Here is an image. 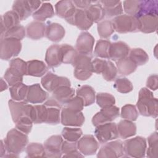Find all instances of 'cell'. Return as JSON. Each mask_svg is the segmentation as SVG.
Here are the masks:
<instances>
[{
    "label": "cell",
    "instance_id": "46",
    "mask_svg": "<svg viewBox=\"0 0 158 158\" xmlns=\"http://www.w3.org/2000/svg\"><path fill=\"white\" fill-rule=\"evenodd\" d=\"M121 117L125 120L130 121L136 120L138 117V112L136 106L132 104H126L121 109Z\"/></svg>",
    "mask_w": 158,
    "mask_h": 158
},
{
    "label": "cell",
    "instance_id": "40",
    "mask_svg": "<svg viewBox=\"0 0 158 158\" xmlns=\"http://www.w3.org/2000/svg\"><path fill=\"white\" fill-rule=\"evenodd\" d=\"M97 28L98 35L102 38L110 37L115 31L112 21L107 20L100 22L98 25Z\"/></svg>",
    "mask_w": 158,
    "mask_h": 158
},
{
    "label": "cell",
    "instance_id": "41",
    "mask_svg": "<svg viewBox=\"0 0 158 158\" xmlns=\"http://www.w3.org/2000/svg\"><path fill=\"white\" fill-rule=\"evenodd\" d=\"M97 104L101 108L112 106L115 103V99L113 95L107 93H99L96 96Z\"/></svg>",
    "mask_w": 158,
    "mask_h": 158
},
{
    "label": "cell",
    "instance_id": "26",
    "mask_svg": "<svg viewBox=\"0 0 158 158\" xmlns=\"http://www.w3.org/2000/svg\"><path fill=\"white\" fill-rule=\"evenodd\" d=\"M93 23V22L89 19L85 9H77L72 25H75L81 30H87L92 26Z\"/></svg>",
    "mask_w": 158,
    "mask_h": 158
},
{
    "label": "cell",
    "instance_id": "35",
    "mask_svg": "<svg viewBox=\"0 0 158 158\" xmlns=\"http://www.w3.org/2000/svg\"><path fill=\"white\" fill-rule=\"evenodd\" d=\"M62 63L73 64L78 53L74 48L67 44L60 45Z\"/></svg>",
    "mask_w": 158,
    "mask_h": 158
},
{
    "label": "cell",
    "instance_id": "39",
    "mask_svg": "<svg viewBox=\"0 0 158 158\" xmlns=\"http://www.w3.org/2000/svg\"><path fill=\"white\" fill-rule=\"evenodd\" d=\"M149 147L147 149L148 157H157L158 156V135L157 131L152 133L148 138Z\"/></svg>",
    "mask_w": 158,
    "mask_h": 158
},
{
    "label": "cell",
    "instance_id": "59",
    "mask_svg": "<svg viewBox=\"0 0 158 158\" xmlns=\"http://www.w3.org/2000/svg\"><path fill=\"white\" fill-rule=\"evenodd\" d=\"M4 140L1 141V149H0V157H2L4 156V155H6V152H7L6 146L4 144V143H3Z\"/></svg>",
    "mask_w": 158,
    "mask_h": 158
},
{
    "label": "cell",
    "instance_id": "56",
    "mask_svg": "<svg viewBox=\"0 0 158 158\" xmlns=\"http://www.w3.org/2000/svg\"><path fill=\"white\" fill-rule=\"evenodd\" d=\"M107 60L96 58L92 61L93 72L96 73H102L106 65Z\"/></svg>",
    "mask_w": 158,
    "mask_h": 158
},
{
    "label": "cell",
    "instance_id": "47",
    "mask_svg": "<svg viewBox=\"0 0 158 158\" xmlns=\"http://www.w3.org/2000/svg\"><path fill=\"white\" fill-rule=\"evenodd\" d=\"M23 77V75L10 67L6 70L4 75L5 80L10 86H12L19 83H22Z\"/></svg>",
    "mask_w": 158,
    "mask_h": 158
},
{
    "label": "cell",
    "instance_id": "10",
    "mask_svg": "<svg viewBox=\"0 0 158 158\" xmlns=\"http://www.w3.org/2000/svg\"><path fill=\"white\" fill-rule=\"evenodd\" d=\"M124 154L123 144L120 140L106 143L99 149L97 157L102 158L120 157Z\"/></svg>",
    "mask_w": 158,
    "mask_h": 158
},
{
    "label": "cell",
    "instance_id": "48",
    "mask_svg": "<svg viewBox=\"0 0 158 158\" xmlns=\"http://www.w3.org/2000/svg\"><path fill=\"white\" fill-rule=\"evenodd\" d=\"M114 87L117 91L121 93H128L131 92L133 89L131 82L127 78H118L115 80Z\"/></svg>",
    "mask_w": 158,
    "mask_h": 158
},
{
    "label": "cell",
    "instance_id": "23",
    "mask_svg": "<svg viewBox=\"0 0 158 158\" xmlns=\"http://www.w3.org/2000/svg\"><path fill=\"white\" fill-rule=\"evenodd\" d=\"M65 34L64 28L59 23H51L46 26L45 36L51 41L59 42L61 41Z\"/></svg>",
    "mask_w": 158,
    "mask_h": 158
},
{
    "label": "cell",
    "instance_id": "30",
    "mask_svg": "<svg viewBox=\"0 0 158 158\" xmlns=\"http://www.w3.org/2000/svg\"><path fill=\"white\" fill-rule=\"evenodd\" d=\"M85 10L89 19L93 22H101L105 17L104 9L99 1H93Z\"/></svg>",
    "mask_w": 158,
    "mask_h": 158
},
{
    "label": "cell",
    "instance_id": "42",
    "mask_svg": "<svg viewBox=\"0 0 158 158\" xmlns=\"http://www.w3.org/2000/svg\"><path fill=\"white\" fill-rule=\"evenodd\" d=\"M141 1H124L123 10L127 14V15H132L136 17H138L140 8H141Z\"/></svg>",
    "mask_w": 158,
    "mask_h": 158
},
{
    "label": "cell",
    "instance_id": "43",
    "mask_svg": "<svg viewBox=\"0 0 158 158\" xmlns=\"http://www.w3.org/2000/svg\"><path fill=\"white\" fill-rule=\"evenodd\" d=\"M25 33H26V30L25 28L20 25H18L8 30L4 34V35L2 37H1V38H13V39H16L20 41L25 37Z\"/></svg>",
    "mask_w": 158,
    "mask_h": 158
},
{
    "label": "cell",
    "instance_id": "17",
    "mask_svg": "<svg viewBox=\"0 0 158 158\" xmlns=\"http://www.w3.org/2000/svg\"><path fill=\"white\" fill-rule=\"evenodd\" d=\"M48 97V93L42 89L39 83L28 86V90L25 99L31 104H40L44 102Z\"/></svg>",
    "mask_w": 158,
    "mask_h": 158
},
{
    "label": "cell",
    "instance_id": "25",
    "mask_svg": "<svg viewBox=\"0 0 158 158\" xmlns=\"http://www.w3.org/2000/svg\"><path fill=\"white\" fill-rule=\"evenodd\" d=\"M46 24L38 21L32 22L26 27L27 36L32 40H40L45 35Z\"/></svg>",
    "mask_w": 158,
    "mask_h": 158
},
{
    "label": "cell",
    "instance_id": "6",
    "mask_svg": "<svg viewBox=\"0 0 158 158\" xmlns=\"http://www.w3.org/2000/svg\"><path fill=\"white\" fill-rule=\"evenodd\" d=\"M8 106L14 123L24 117H29L33 122L34 106L28 104L25 101H16L13 99L9 101Z\"/></svg>",
    "mask_w": 158,
    "mask_h": 158
},
{
    "label": "cell",
    "instance_id": "12",
    "mask_svg": "<svg viewBox=\"0 0 158 158\" xmlns=\"http://www.w3.org/2000/svg\"><path fill=\"white\" fill-rule=\"evenodd\" d=\"M119 109L114 105L102 108L99 112L96 113L92 118V123L97 127L106 123L111 122L119 116Z\"/></svg>",
    "mask_w": 158,
    "mask_h": 158
},
{
    "label": "cell",
    "instance_id": "9",
    "mask_svg": "<svg viewBox=\"0 0 158 158\" xmlns=\"http://www.w3.org/2000/svg\"><path fill=\"white\" fill-rule=\"evenodd\" d=\"M41 85L49 92H53L62 86H70V81L65 77H59L56 74L49 72L41 79Z\"/></svg>",
    "mask_w": 158,
    "mask_h": 158
},
{
    "label": "cell",
    "instance_id": "18",
    "mask_svg": "<svg viewBox=\"0 0 158 158\" xmlns=\"http://www.w3.org/2000/svg\"><path fill=\"white\" fill-rule=\"evenodd\" d=\"M75 89L70 86H62L52 92V98L60 107L65 105L72 98L74 97Z\"/></svg>",
    "mask_w": 158,
    "mask_h": 158
},
{
    "label": "cell",
    "instance_id": "34",
    "mask_svg": "<svg viewBox=\"0 0 158 158\" xmlns=\"http://www.w3.org/2000/svg\"><path fill=\"white\" fill-rule=\"evenodd\" d=\"M28 90V86L23 83H19L11 86L9 92L12 99L16 101H22L25 99Z\"/></svg>",
    "mask_w": 158,
    "mask_h": 158
},
{
    "label": "cell",
    "instance_id": "54",
    "mask_svg": "<svg viewBox=\"0 0 158 158\" xmlns=\"http://www.w3.org/2000/svg\"><path fill=\"white\" fill-rule=\"evenodd\" d=\"M65 107L75 111H81L84 107V104L82 99L78 96L72 98L65 105Z\"/></svg>",
    "mask_w": 158,
    "mask_h": 158
},
{
    "label": "cell",
    "instance_id": "24",
    "mask_svg": "<svg viewBox=\"0 0 158 158\" xmlns=\"http://www.w3.org/2000/svg\"><path fill=\"white\" fill-rule=\"evenodd\" d=\"M102 5L105 16L107 17H113L120 15L123 12V7L120 1H99Z\"/></svg>",
    "mask_w": 158,
    "mask_h": 158
},
{
    "label": "cell",
    "instance_id": "29",
    "mask_svg": "<svg viewBox=\"0 0 158 158\" xmlns=\"http://www.w3.org/2000/svg\"><path fill=\"white\" fill-rule=\"evenodd\" d=\"M118 136L125 139L135 135L136 133V126L132 121L122 120L117 125Z\"/></svg>",
    "mask_w": 158,
    "mask_h": 158
},
{
    "label": "cell",
    "instance_id": "4",
    "mask_svg": "<svg viewBox=\"0 0 158 158\" xmlns=\"http://www.w3.org/2000/svg\"><path fill=\"white\" fill-rule=\"evenodd\" d=\"M72 65L74 67L73 75L79 80H88L93 73L91 57L78 53Z\"/></svg>",
    "mask_w": 158,
    "mask_h": 158
},
{
    "label": "cell",
    "instance_id": "58",
    "mask_svg": "<svg viewBox=\"0 0 158 158\" xmlns=\"http://www.w3.org/2000/svg\"><path fill=\"white\" fill-rule=\"evenodd\" d=\"M74 5L80 9H86L93 2L91 1H80L74 0L73 1Z\"/></svg>",
    "mask_w": 158,
    "mask_h": 158
},
{
    "label": "cell",
    "instance_id": "5",
    "mask_svg": "<svg viewBox=\"0 0 158 158\" xmlns=\"http://www.w3.org/2000/svg\"><path fill=\"white\" fill-rule=\"evenodd\" d=\"M123 144L124 154L131 157H143L145 156L147 143L142 136H136L126 140Z\"/></svg>",
    "mask_w": 158,
    "mask_h": 158
},
{
    "label": "cell",
    "instance_id": "8",
    "mask_svg": "<svg viewBox=\"0 0 158 158\" xmlns=\"http://www.w3.org/2000/svg\"><path fill=\"white\" fill-rule=\"evenodd\" d=\"M22 43L20 40L13 38L1 39L0 56L2 60H9L17 56L21 51Z\"/></svg>",
    "mask_w": 158,
    "mask_h": 158
},
{
    "label": "cell",
    "instance_id": "44",
    "mask_svg": "<svg viewBox=\"0 0 158 158\" xmlns=\"http://www.w3.org/2000/svg\"><path fill=\"white\" fill-rule=\"evenodd\" d=\"M82 135V130L79 128L65 127L62 131V136L65 140L76 142Z\"/></svg>",
    "mask_w": 158,
    "mask_h": 158
},
{
    "label": "cell",
    "instance_id": "14",
    "mask_svg": "<svg viewBox=\"0 0 158 158\" xmlns=\"http://www.w3.org/2000/svg\"><path fill=\"white\" fill-rule=\"evenodd\" d=\"M55 10L57 16L65 19L68 23L72 25L73 17L77 10L73 1L63 0L58 1L55 5Z\"/></svg>",
    "mask_w": 158,
    "mask_h": 158
},
{
    "label": "cell",
    "instance_id": "3",
    "mask_svg": "<svg viewBox=\"0 0 158 158\" xmlns=\"http://www.w3.org/2000/svg\"><path fill=\"white\" fill-rule=\"evenodd\" d=\"M112 23L117 32L127 33L139 31V22L137 17L127 14H121L113 19Z\"/></svg>",
    "mask_w": 158,
    "mask_h": 158
},
{
    "label": "cell",
    "instance_id": "37",
    "mask_svg": "<svg viewBox=\"0 0 158 158\" xmlns=\"http://www.w3.org/2000/svg\"><path fill=\"white\" fill-rule=\"evenodd\" d=\"M110 45V42L107 40H101L98 41L94 48V54L98 57L109 59Z\"/></svg>",
    "mask_w": 158,
    "mask_h": 158
},
{
    "label": "cell",
    "instance_id": "13",
    "mask_svg": "<svg viewBox=\"0 0 158 158\" xmlns=\"http://www.w3.org/2000/svg\"><path fill=\"white\" fill-rule=\"evenodd\" d=\"M63 141V138L60 135H53L48 138L43 145L45 157L54 158L62 157L61 147Z\"/></svg>",
    "mask_w": 158,
    "mask_h": 158
},
{
    "label": "cell",
    "instance_id": "16",
    "mask_svg": "<svg viewBox=\"0 0 158 158\" xmlns=\"http://www.w3.org/2000/svg\"><path fill=\"white\" fill-rule=\"evenodd\" d=\"M78 150L83 156H89L95 154L99 148V144L94 136L86 135L80 138L77 142Z\"/></svg>",
    "mask_w": 158,
    "mask_h": 158
},
{
    "label": "cell",
    "instance_id": "22",
    "mask_svg": "<svg viewBox=\"0 0 158 158\" xmlns=\"http://www.w3.org/2000/svg\"><path fill=\"white\" fill-rule=\"evenodd\" d=\"M20 20L13 10L7 11L1 17V37L10 28L19 25Z\"/></svg>",
    "mask_w": 158,
    "mask_h": 158
},
{
    "label": "cell",
    "instance_id": "31",
    "mask_svg": "<svg viewBox=\"0 0 158 158\" xmlns=\"http://www.w3.org/2000/svg\"><path fill=\"white\" fill-rule=\"evenodd\" d=\"M54 10L52 4L49 2H43L41 6L33 13V18L38 22H43L47 19L53 17Z\"/></svg>",
    "mask_w": 158,
    "mask_h": 158
},
{
    "label": "cell",
    "instance_id": "55",
    "mask_svg": "<svg viewBox=\"0 0 158 158\" xmlns=\"http://www.w3.org/2000/svg\"><path fill=\"white\" fill-rule=\"evenodd\" d=\"M77 151V143L67 140L63 141L61 147V152L62 154H64L63 157H67L68 155Z\"/></svg>",
    "mask_w": 158,
    "mask_h": 158
},
{
    "label": "cell",
    "instance_id": "51",
    "mask_svg": "<svg viewBox=\"0 0 158 158\" xmlns=\"http://www.w3.org/2000/svg\"><path fill=\"white\" fill-rule=\"evenodd\" d=\"M14 123L15 124L16 128L28 135L31 130L33 122L29 117H24L18 120Z\"/></svg>",
    "mask_w": 158,
    "mask_h": 158
},
{
    "label": "cell",
    "instance_id": "7",
    "mask_svg": "<svg viewBox=\"0 0 158 158\" xmlns=\"http://www.w3.org/2000/svg\"><path fill=\"white\" fill-rule=\"evenodd\" d=\"M94 135L101 144L115 139L118 137L117 124L111 122L98 125L96 127Z\"/></svg>",
    "mask_w": 158,
    "mask_h": 158
},
{
    "label": "cell",
    "instance_id": "33",
    "mask_svg": "<svg viewBox=\"0 0 158 158\" xmlns=\"http://www.w3.org/2000/svg\"><path fill=\"white\" fill-rule=\"evenodd\" d=\"M136 64L128 57L116 62V68L120 75H128L133 73L136 68Z\"/></svg>",
    "mask_w": 158,
    "mask_h": 158
},
{
    "label": "cell",
    "instance_id": "11",
    "mask_svg": "<svg viewBox=\"0 0 158 158\" xmlns=\"http://www.w3.org/2000/svg\"><path fill=\"white\" fill-rule=\"evenodd\" d=\"M85 118L81 111H75L67 107L62 109L60 113V122L63 125L81 127Z\"/></svg>",
    "mask_w": 158,
    "mask_h": 158
},
{
    "label": "cell",
    "instance_id": "36",
    "mask_svg": "<svg viewBox=\"0 0 158 158\" xmlns=\"http://www.w3.org/2000/svg\"><path fill=\"white\" fill-rule=\"evenodd\" d=\"M128 57L133 60L137 66L143 65L149 60L148 54L141 48H134L130 51Z\"/></svg>",
    "mask_w": 158,
    "mask_h": 158
},
{
    "label": "cell",
    "instance_id": "52",
    "mask_svg": "<svg viewBox=\"0 0 158 158\" xmlns=\"http://www.w3.org/2000/svg\"><path fill=\"white\" fill-rule=\"evenodd\" d=\"M117 69L114 64L110 60H107L106 65L104 67L102 75L106 81H113L117 75Z\"/></svg>",
    "mask_w": 158,
    "mask_h": 158
},
{
    "label": "cell",
    "instance_id": "2",
    "mask_svg": "<svg viewBox=\"0 0 158 158\" xmlns=\"http://www.w3.org/2000/svg\"><path fill=\"white\" fill-rule=\"evenodd\" d=\"M4 143L7 152L19 154L28 144V138L27 134L17 128H12L8 131Z\"/></svg>",
    "mask_w": 158,
    "mask_h": 158
},
{
    "label": "cell",
    "instance_id": "49",
    "mask_svg": "<svg viewBox=\"0 0 158 158\" xmlns=\"http://www.w3.org/2000/svg\"><path fill=\"white\" fill-rule=\"evenodd\" d=\"M47 117V107L45 105L34 106L33 123L36 124L45 123Z\"/></svg>",
    "mask_w": 158,
    "mask_h": 158
},
{
    "label": "cell",
    "instance_id": "21",
    "mask_svg": "<svg viewBox=\"0 0 158 158\" xmlns=\"http://www.w3.org/2000/svg\"><path fill=\"white\" fill-rule=\"evenodd\" d=\"M139 22V31L144 33L155 32L157 29V15L145 14L138 18Z\"/></svg>",
    "mask_w": 158,
    "mask_h": 158
},
{
    "label": "cell",
    "instance_id": "20",
    "mask_svg": "<svg viewBox=\"0 0 158 158\" xmlns=\"http://www.w3.org/2000/svg\"><path fill=\"white\" fill-rule=\"evenodd\" d=\"M45 61L48 67H56L62 63L60 45L53 44L46 52Z\"/></svg>",
    "mask_w": 158,
    "mask_h": 158
},
{
    "label": "cell",
    "instance_id": "27",
    "mask_svg": "<svg viewBox=\"0 0 158 158\" xmlns=\"http://www.w3.org/2000/svg\"><path fill=\"white\" fill-rule=\"evenodd\" d=\"M12 10L19 16L20 21L27 19L33 12L29 1H15L12 4Z\"/></svg>",
    "mask_w": 158,
    "mask_h": 158
},
{
    "label": "cell",
    "instance_id": "19",
    "mask_svg": "<svg viewBox=\"0 0 158 158\" xmlns=\"http://www.w3.org/2000/svg\"><path fill=\"white\" fill-rule=\"evenodd\" d=\"M130 51V47L125 42L117 41L111 43L109 51V59L117 62L127 57L129 54Z\"/></svg>",
    "mask_w": 158,
    "mask_h": 158
},
{
    "label": "cell",
    "instance_id": "50",
    "mask_svg": "<svg viewBox=\"0 0 158 158\" xmlns=\"http://www.w3.org/2000/svg\"><path fill=\"white\" fill-rule=\"evenodd\" d=\"M60 122V109L54 107H47V117L45 123L57 125Z\"/></svg>",
    "mask_w": 158,
    "mask_h": 158
},
{
    "label": "cell",
    "instance_id": "45",
    "mask_svg": "<svg viewBox=\"0 0 158 158\" xmlns=\"http://www.w3.org/2000/svg\"><path fill=\"white\" fill-rule=\"evenodd\" d=\"M27 157H45V149L44 146L38 143H31L29 144L26 149Z\"/></svg>",
    "mask_w": 158,
    "mask_h": 158
},
{
    "label": "cell",
    "instance_id": "60",
    "mask_svg": "<svg viewBox=\"0 0 158 158\" xmlns=\"http://www.w3.org/2000/svg\"><path fill=\"white\" fill-rule=\"evenodd\" d=\"M7 88V85L6 82L2 78H1V91H3L4 90L6 89Z\"/></svg>",
    "mask_w": 158,
    "mask_h": 158
},
{
    "label": "cell",
    "instance_id": "15",
    "mask_svg": "<svg viewBox=\"0 0 158 158\" xmlns=\"http://www.w3.org/2000/svg\"><path fill=\"white\" fill-rule=\"evenodd\" d=\"M94 43V38L89 33L81 32L77 40L76 50L80 54L89 56L93 51Z\"/></svg>",
    "mask_w": 158,
    "mask_h": 158
},
{
    "label": "cell",
    "instance_id": "38",
    "mask_svg": "<svg viewBox=\"0 0 158 158\" xmlns=\"http://www.w3.org/2000/svg\"><path fill=\"white\" fill-rule=\"evenodd\" d=\"M157 5L158 2L156 0L141 1L140 12L138 17L145 14L157 15Z\"/></svg>",
    "mask_w": 158,
    "mask_h": 158
},
{
    "label": "cell",
    "instance_id": "57",
    "mask_svg": "<svg viewBox=\"0 0 158 158\" xmlns=\"http://www.w3.org/2000/svg\"><path fill=\"white\" fill-rule=\"evenodd\" d=\"M146 86L151 90H156L158 87V77L157 74L149 76L146 81Z\"/></svg>",
    "mask_w": 158,
    "mask_h": 158
},
{
    "label": "cell",
    "instance_id": "1",
    "mask_svg": "<svg viewBox=\"0 0 158 158\" xmlns=\"http://www.w3.org/2000/svg\"><path fill=\"white\" fill-rule=\"evenodd\" d=\"M136 107L139 113L143 116L154 118L157 117V99L154 98L152 92L147 88H142L139 90Z\"/></svg>",
    "mask_w": 158,
    "mask_h": 158
},
{
    "label": "cell",
    "instance_id": "28",
    "mask_svg": "<svg viewBox=\"0 0 158 158\" xmlns=\"http://www.w3.org/2000/svg\"><path fill=\"white\" fill-rule=\"evenodd\" d=\"M27 63V75L40 77L44 75L47 70L48 67L46 65L39 60H31Z\"/></svg>",
    "mask_w": 158,
    "mask_h": 158
},
{
    "label": "cell",
    "instance_id": "53",
    "mask_svg": "<svg viewBox=\"0 0 158 158\" xmlns=\"http://www.w3.org/2000/svg\"><path fill=\"white\" fill-rule=\"evenodd\" d=\"M9 67L14 69L23 76L27 75V63L20 58L12 59L9 62Z\"/></svg>",
    "mask_w": 158,
    "mask_h": 158
},
{
    "label": "cell",
    "instance_id": "32",
    "mask_svg": "<svg viewBox=\"0 0 158 158\" xmlns=\"http://www.w3.org/2000/svg\"><path fill=\"white\" fill-rule=\"evenodd\" d=\"M77 96L81 98L84 106H88L94 102L96 93L94 89L89 85H83L77 90Z\"/></svg>",
    "mask_w": 158,
    "mask_h": 158
}]
</instances>
